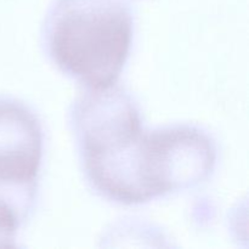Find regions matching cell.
<instances>
[{"label":"cell","mask_w":249,"mask_h":249,"mask_svg":"<svg viewBox=\"0 0 249 249\" xmlns=\"http://www.w3.org/2000/svg\"><path fill=\"white\" fill-rule=\"evenodd\" d=\"M85 179L102 198L139 206L187 189L192 155L184 125L146 130L133 95L88 89L70 111Z\"/></svg>","instance_id":"cell-1"},{"label":"cell","mask_w":249,"mask_h":249,"mask_svg":"<svg viewBox=\"0 0 249 249\" xmlns=\"http://www.w3.org/2000/svg\"><path fill=\"white\" fill-rule=\"evenodd\" d=\"M43 128L33 109L0 96V190L33 207L43 160Z\"/></svg>","instance_id":"cell-3"},{"label":"cell","mask_w":249,"mask_h":249,"mask_svg":"<svg viewBox=\"0 0 249 249\" xmlns=\"http://www.w3.org/2000/svg\"><path fill=\"white\" fill-rule=\"evenodd\" d=\"M133 33L129 0H53L41 26V45L63 74L87 89H104L118 80Z\"/></svg>","instance_id":"cell-2"},{"label":"cell","mask_w":249,"mask_h":249,"mask_svg":"<svg viewBox=\"0 0 249 249\" xmlns=\"http://www.w3.org/2000/svg\"><path fill=\"white\" fill-rule=\"evenodd\" d=\"M33 207L0 190V248L16 247L21 224Z\"/></svg>","instance_id":"cell-4"}]
</instances>
